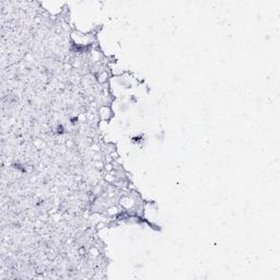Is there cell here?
<instances>
[{
  "label": "cell",
  "instance_id": "5b68a950",
  "mask_svg": "<svg viewBox=\"0 0 280 280\" xmlns=\"http://www.w3.org/2000/svg\"><path fill=\"white\" fill-rule=\"evenodd\" d=\"M104 170H105V172H107V173L113 172V171H114L113 163H105V165H104Z\"/></svg>",
  "mask_w": 280,
  "mask_h": 280
},
{
  "label": "cell",
  "instance_id": "7a4b0ae2",
  "mask_svg": "<svg viewBox=\"0 0 280 280\" xmlns=\"http://www.w3.org/2000/svg\"><path fill=\"white\" fill-rule=\"evenodd\" d=\"M99 115H100V118L102 120H105V122H108L113 116V112L111 110V107L108 105H103V106L100 107V111H99Z\"/></svg>",
  "mask_w": 280,
  "mask_h": 280
},
{
  "label": "cell",
  "instance_id": "8992f818",
  "mask_svg": "<svg viewBox=\"0 0 280 280\" xmlns=\"http://www.w3.org/2000/svg\"><path fill=\"white\" fill-rule=\"evenodd\" d=\"M90 254L91 255H93V256H98L99 255V251L98 249H96V247H92V248H90Z\"/></svg>",
  "mask_w": 280,
  "mask_h": 280
},
{
  "label": "cell",
  "instance_id": "3957f363",
  "mask_svg": "<svg viewBox=\"0 0 280 280\" xmlns=\"http://www.w3.org/2000/svg\"><path fill=\"white\" fill-rule=\"evenodd\" d=\"M95 78H96V81L101 84H104L105 82H107V79H108V73L107 71L105 70H101L100 72L95 74Z\"/></svg>",
  "mask_w": 280,
  "mask_h": 280
},
{
  "label": "cell",
  "instance_id": "277c9868",
  "mask_svg": "<svg viewBox=\"0 0 280 280\" xmlns=\"http://www.w3.org/2000/svg\"><path fill=\"white\" fill-rule=\"evenodd\" d=\"M119 212H120V210H118L117 206H111L110 208H107V210H106V213L110 217H116Z\"/></svg>",
  "mask_w": 280,
  "mask_h": 280
},
{
  "label": "cell",
  "instance_id": "6da1fadb",
  "mask_svg": "<svg viewBox=\"0 0 280 280\" xmlns=\"http://www.w3.org/2000/svg\"><path fill=\"white\" fill-rule=\"evenodd\" d=\"M71 41L74 43V45L81 49L82 47L90 46L91 44L94 43V35L93 34H83L78 31H72L71 32Z\"/></svg>",
  "mask_w": 280,
  "mask_h": 280
},
{
  "label": "cell",
  "instance_id": "9c48e42d",
  "mask_svg": "<svg viewBox=\"0 0 280 280\" xmlns=\"http://www.w3.org/2000/svg\"><path fill=\"white\" fill-rule=\"evenodd\" d=\"M84 252H85V251H84V248H79V253L81 255H84Z\"/></svg>",
  "mask_w": 280,
  "mask_h": 280
},
{
  "label": "cell",
  "instance_id": "52a82bcc",
  "mask_svg": "<svg viewBox=\"0 0 280 280\" xmlns=\"http://www.w3.org/2000/svg\"><path fill=\"white\" fill-rule=\"evenodd\" d=\"M95 228H96V230H101V229L105 228V223L104 222H99V223H96Z\"/></svg>",
  "mask_w": 280,
  "mask_h": 280
},
{
  "label": "cell",
  "instance_id": "ba28073f",
  "mask_svg": "<svg viewBox=\"0 0 280 280\" xmlns=\"http://www.w3.org/2000/svg\"><path fill=\"white\" fill-rule=\"evenodd\" d=\"M66 144H67V148H69V147L72 146V141L71 140H67V142H66Z\"/></svg>",
  "mask_w": 280,
  "mask_h": 280
}]
</instances>
